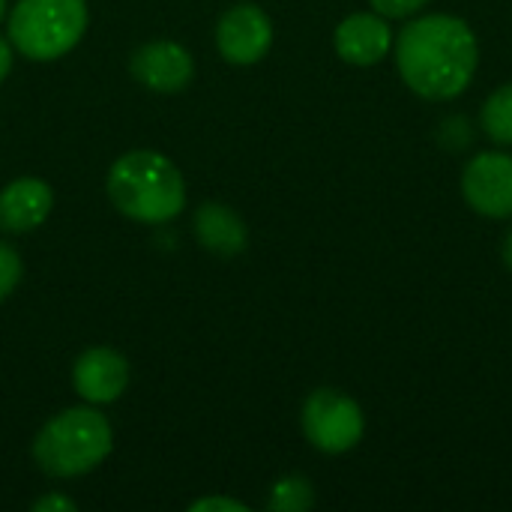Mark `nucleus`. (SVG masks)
<instances>
[{
	"label": "nucleus",
	"instance_id": "f257e3e1",
	"mask_svg": "<svg viewBox=\"0 0 512 512\" xmlns=\"http://www.w3.org/2000/svg\"><path fill=\"white\" fill-rule=\"evenodd\" d=\"M396 69L411 93L429 102L459 99L480 66L474 27L450 12H420L396 33Z\"/></svg>",
	"mask_w": 512,
	"mask_h": 512
},
{
	"label": "nucleus",
	"instance_id": "f03ea898",
	"mask_svg": "<svg viewBox=\"0 0 512 512\" xmlns=\"http://www.w3.org/2000/svg\"><path fill=\"white\" fill-rule=\"evenodd\" d=\"M114 207L135 222H168L186 207V183L177 165L156 150H129L108 171Z\"/></svg>",
	"mask_w": 512,
	"mask_h": 512
},
{
	"label": "nucleus",
	"instance_id": "7ed1b4c3",
	"mask_svg": "<svg viewBox=\"0 0 512 512\" xmlns=\"http://www.w3.org/2000/svg\"><path fill=\"white\" fill-rule=\"evenodd\" d=\"M111 447V426L99 411L69 408L42 426L33 441V459L48 477L69 480L102 465Z\"/></svg>",
	"mask_w": 512,
	"mask_h": 512
},
{
	"label": "nucleus",
	"instance_id": "20e7f679",
	"mask_svg": "<svg viewBox=\"0 0 512 512\" xmlns=\"http://www.w3.org/2000/svg\"><path fill=\"white\" fill-rule=\"evenodd\" d=\"M87 30L84 0H18L9 12V39L30 60H57Z\"/></svg>",
	"mask_w": 512,
	"mask_h": 512
},
{
	"label": "nucleus",
	"instance_id": "39448f33",
	"mask_svg": "<svg viewBox=\"0 0 512 512\" xmlns=\"http://www.w3.org/2000/svg\"><path fill=\"white\" fill-rule=\"evenodd\" d=\"M300 423L306 441L327 456H342L354 450L366 435L363 408L348 393L333 387H321L309 393V399L303 402Z\"/></svg>",
	"mask_w": 512,
	"mask_h": 512
},
{
	"label": "nucleus",
	"instance_id": "423d86ee",
	"mask_svg": "<svg viewBox=\"0 0 512 512\" xmlns=\"http://www.w3.org/2000/svg\"><path fill=\"white\" fill-rule=\"evenodd\" d=\"M465 204L486 219H512V156L504 150H483L468 159L462 171Z\"/></svg>",
	"mask_w": 512,
	"mask_h": 512
},
{
	"label": "nucleus",
	"instance_id": "0eeeda50",
	"mask_svg": "<svg viewBox=\"0 0 512 512\" xmlns=\"http://www.w3.org/2000/svg\"><path fill=\"white\" fill-rule=\"evenodd\" d=\"M273 45V21L258 3H237L225 9L216 24V48L234 66H252L267 57Z\"/></svg>",
	"mask_w": 512,
	"mask_h": 512
},
{
	"label": "nucleus",
	"instance_id": "6e6552de",
	"mask_svg": "<svg viewBox=\"0 0 512 512\" xmlns=\"http://www.w3.org/2000/svg\"><path fill=\"white\" fill-rule=\"evenodd\" d=\"M336 54L351 66H375L393 54L396 33L390 27V18L372 12H351L336 24L333 33Z\"/></svg>",
	"mask_w": 512,
	"mask_h": 512
},
{
	"label": "nucleus",
	"instance_id": "1a4fd4ad",
	"mask_svg": "<svg viewBox=\"0 0 512 512\" xmlns=\"http://www.w3.org/2000/svg\"><path fill=\"white\" fill-rule=\"evenodd\" d=\"M132 75L135 81H141L144 87L156 93H177L192 81L195 63H192V54L180 42L159 39V42L141 45L132 54Z\"/></svg>",
	"mask_w": 512,
	"mask_h": 512
},
{
	"label": "nucleus",
	"instance_id": "9d476101",
	"mask_svg": "<svg viewBox=\"0 0 512 512\" xmlns=\"http://www.w3.org/2000/svg\"><path fill=\"white\" fill-rule=\"evenodd\" d=\"M75 393L90 405H108L123 396L129 384V363L114 348H90L72 369Z\"/></svg>",
	"mask_w": 512,
	"mask_h": 512
},
{
	"label": "nucleus",
	"instance_id": "9b49d317",
	"mask_svg": "<svg viewBox=\"0 0 512 512\" xmlns=\"http://www.w3.org/2000/svg\"><path fill=\"white\" fill-rule=\"evenodd\" d=\"M54 207V192L39 177H18L0 189V228L24 234L39 228Z\"/></svg>",
	"mask_w": 512,
	"mask_h": 512
},
{
	"label": "nucleus",
	"instance_id": "f8f14e48",
	"mask_svg": "<svg viewBox=\"0 0 512 512\" xmlns=\"http://www.w3.org/2000/svg\"><path fill=\"white\" fill-rule=\"evenodd\" d=\"M195 234L201 240V246L213 255L231 258L240 255L249 243V231L246 222L225 204L216 201H204L195 213Z\"/></svg>",
	"mask_w": 512,
	"mask_h": 512
},
{
	"label": "nucleus",
	"instance_id": "ddd939ff",
	"mask_svg": "<svg viewBox=\"0 0 512 512\" xmlns=\"http://www.w3.org/2000/svg\"><path fill=\"white\" fill-rule=\"evenodd\" d=\"M480 126L495 144L512 147V81L489 93L480 108Z\"/></svg>",
	"mask_w": 512,
	"mask_h": 512
},
{
	"label": "nucleus",
	"instance_id": "4468645a",
	"mask_svg": "<svg viewBox=\"0 0 512 512\" xmlns=\"http://www.w3.org/2000/svg\"><path fill=\"white\" fill-rule=\"evenodd\" d=\"M267 507L273 512H306L315 507V489L306 477H282L270 489Z\"/></svg>",
	"mask_w": 512,
	"mask_h": 512
},
{
	"label": "nucleus",
	"instance_id": "2eb2a0df",
	"mask_svg": "<svg viewBox=\"0 0 512 512\" xmlns=\"http://www.w3.org/2000/svg\"><path fill=\"white\" fill-rule=\"evenodd\" d=\"M21 258H18V252L12 249V246H6V243H0V303L18 288V282H21Z\"/></svg>",
	"mask_w": 512,
	"mask_h": 512
},
{
	"label": "nucleus",
	"instance_id": "dca6fc26",
	"mask_svg": "<svg viewBox=\"0 0 512 512\" xmlns=\"http://www.w3.org/2000/svg\"><path fill=\"white\" fill-rule=\"evenodd\" d=\"M369 3H372V9L378 15H384L390 21L414 18V15H420L429 6V0H369Z\"/></svg>",
	"mask_w": 512,
	"mask_h": 512
},
{
	"label": "nucleus",
	"instance_id": "f3484780",
	"mask_svg": "<svg viewBox=\"0 0 512 512\" xmlns=\"http://www.w3.org/2000/svg\"><path fill=\"white\" fill-rule=\"evenodd\" d=\"M189 510L204 512V510H225V512H249L246 504L240 501H228V498H204V501H195Z\"/></svg>",
	"mask_w": 512,
	"mask_h": 512
},
{
	"label": "nucleus",
	"instance_id": "a211bd4d",
	"mask_svg": "<svg viewBox=\"0 0 512 512\" xmlns=\"http://www.w3.org/2000/svg\"><path fill=\"white\" fill-rule=\"evenodd\" d=\"M45 510L75 512L78 510V504H75V501H69V498H57V495H51V498H42V501H36V504H33V512H45Z\"/></svg>",
	"mask_w": 512,
	"mask_h": 512
},
{
	"label": "nucleus",
	"instance_id": "6ab92c4d",
	"mask_svg": "<svg viewBox=\"0 0 512 512\" xmlns=\"http://www.w3.org/2000/svg\"><path fill=\"white\" fill-rule=\"evenodd\" d=\"M9 69H12V48L6 39H0V81L9 75Z\"/></svg>",
	"mask_w": 512,
	"mask_h": 512
},
{
	"label": "nucleus",
	"instance_id": "aec40b11",
	"mask_svg": "<svg viewBox=\"0 0 512 512\" xmlns=\"http://www.w3.org/2000/svg\"><path fill=\"white\" fill-rule=\"evenodd\" d=\"M501 258H504L507 270H510V273H512V228H510V231H507L504 243H501Z\"/></svg>",
	"mask_w": 512,
	"mask_h": 512
},
{
	"label": "nucleus",
	"instance_id": "412c9836",
	"mask_svg": "<svg viewBox=\"0 0 512 512\" xmlns=\"http://www.w3.org/2000/svg\"><path fill=\"white\" fill-rule=\"evenodd\" d=\"M6 15V0H0V18Z\"/></svg>",
	"mask_w": 512,
	"mask_h": 512
}]
</instances>
